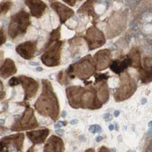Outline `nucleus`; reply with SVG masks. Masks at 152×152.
I'll list each match as a JSON object with an SVG mask.
<instances>
[{
    "label": "nucleus",
    "instance_id": "obj_1",
    "mask_svg": "<svg viewBox=\"0 0 152 152\" xmlns=\"http://www.w3.org/2000/svg\"><path fill=\"white\" fill-rule=\"evenodd\" d=\"M34 108L38 113L44 117H50L53 121L58 119L59 100L50 81L47 79L42 80V93L35 102Z\"/></svg>",
    "mask_w": 152,
    "mask_h": 152
},
{
    "label": "nucleus",
    "instance_id": "obj_2",
    "mask_svg": "<svg viewBox=\"0 0 152 152\" xmlns=\"http://www.w3.org/2000/svg\"><path fill=\"white\" fill-rule=\"evenodd\" d=\"M95 66L93 58L91 55H88L79 59L78 62H74L70 65L66 70L72 79L75 77L81 80L88 79L95 72Z\"/></svg>",
    "mask_w": 152,
    "mask_h": 152
},
{
    "label": "nucleus",
    "instance_id": "obj_3",
    "mask_svg": "<svg viewBox=\"0 0 152 152\" xmlns=\"http://www.w3.org/2000/svg\"><path fill=\"white\" fill-rule=\"evenodd\" d=\"M31 24L30 15L26 11L21 10L11 17L8 34L11 39L15 40L26 34L27 30Z\"/></svg>",
    "mask_w": 152,
    "mask_h": 152
},
{
    "label": "nucleus",
    "instance_id": "obj_4",
    "mask_svg": "<svg viewBox=\"0 0 152 152\" xmlns=\"http://www.w3.org/2000/svg\"><path fill=\"white\" fill-rule=\"evenodd\" d=\"M136 81L129 74L124 72L119 77V85L114 91V99L117 102H121L130 98L137 90Z\"/></svg>",
    "mask_w": 152,
    "mask_h": 152
},
{
    "label": "nucleus",
    "instance_id": "obj_5",
    "mask_svg": "<svg viewBox=\"0 0 152 152\" xmlns=\"http://www.w3.org/2000/svg\"><path fill=\"white\" fill-rule=\"evenodd\" d=\"M127 12H114L110 17L108 18L107 24L106 26V33L107 38L115 37L124 31L126 27Z\"/></svg>",
    "mask_w": 152,
    "mask_h": 152
},
{
    "label": "nucleus",
    "instance_id": "obj_6",
    "mask_svg": "<svg viewBox=\"0 0 152 152\" xmlns=\"http://www.w3.org/2000/svg\"><path fill=\"white\" fill-rule=\"evenodd\" d=\"M64 41L57 40L53 43L47 48H44L45 51L41 56L42 62L48 67H55L60 65L61 54Z\"/></svg>",
    "mask_w": 152,
    "mask_h": 152
},
{
    "label": "nucleus",
    "instance_id": "obj_7",
    "mask_svg": "<svg viewBox=\"0 0 152 152\" xmlns=\"http://www.w3.org/2000/svg\"><path fill=\"white\" fill-rule=\"evenodd\" d=\"M38 127V123L35 117L34 110L31 107H27L23 113L22 116L17 119L12 125L11 131L20 132L25 130H31Z\"/></svg>",
    "mask_w": 152,
    "mask_h": 152
},
{
    "label": "nucleus",
    "instance_id": "obj_8",
    "mask_svg": "<svg viewBox=\"0 0 152 152\" xmlns=\"http://www.w3.org/2000/svg\"><path fill=\"white\" fill-rule=\"evenodd\" d=\"M102 107V104L97 98V91L94 86L87 85L81 97V108L89 110H97Z\"/></svg>",
    "mask_w": 152,
    "mask_h": 152
},
{
    "label": "nucleus",
    "instance_id": "obj_9",
    "mask_svg": "<svg viewBox=\"0 0 152 152\" xmlns=\"http://www.w3.org/2000/svg\"><path fill=\"white\" fill-rule=\"evenodd\" d=\"M84 38L88 43L89 50H96L104 46L106 43L104 34L97 27H90L88 28Z\"/></svg>",
    "mask_w": 152,
    "mask_h": 152
},
{
    "label": "nucleus",
    "instance_id": "obj_10",
    "mask_svg": "<svg viewBox=\"0 0 152 152\" xmlns=\"http://www.w3.org/2000/svg\"><path fill=\"white\" fill-rule=\"evenodd\" d=\"M24 140V134L22 132L3 137L0 140V152H9L10 145H13L18 151L22 152Z\"/></svg>",
    "mask_w": 152,
    "mask_h": 152
},
{
    "label": "nucleus",
    "instance_id": "obj_11",
    "mask_svg": "<svg viewBox=\"0 0 152 152\" xmlns=\"http://www.w3.org/2000/svg\"><path fill=\"white\" fill-rule=\"evenodd\" d=\"M20 84H21L24 91V101H28L32 97H35L38 91L39 85L34 78L25 75H20L18 77Z\"/></svg>",
    "mask_w": 152,
    "mask_h": 152
},
{
    "label": "nucleus",
    "instance_id": "obj_12",
    "mask_svg": "<svg viewBox=\"0 0 152 152\" xmlns=\"http://www.w3.org/2000/svg\"><path fill=\"white\" fill-rule=\"evenodd\" d=\"M95 69L97 71H103L110 66L112 62V53L109 49L99 50L94 54L93 58Z\"/></svg>",
    "mask_w": 152,
    "mask_h": 152
},
{
    "label": "nucleus",
    "instance_id": "obj_13",
    "mask_svg": "<svg viewBox=\"0 0 152 152\" xmlns=\"http://www.w3.org/2000/svg\"><path fill=\"white\" fill-rule=\"evenodd\" d=\"M85 88L78 86H70L66 88V96L69 105L74 109L81 108V97L83 94Z\"/></svg>",
    "mask_w": 152,
    "mask_h": 152
},
{
    "label": "nucleus",
    "instance_id": "obj_14",
    "mask_svg": "<svg viewBox=\"0 0 152 152\" xmlns=\"http://www.w3.org/2000/svg\"><path fill=\"white\" fill-rule=\"evenodd\" d=\"M37 50V40H29L20 43L16 47V52L24 59H33Z\"/></svg>",
    "mask_w": 152,
    "mask_h": 152
},
{
    "label": "nucleus",
    "instance_id": "obj_15",
    "mask_svg": "<svg viewBox=\"0 0 152 152\" xmlns=\"http://www.w3.org/2000/svg\"><path fill=\"white\" fill-rule=\"evenodd\" d=\"M50 6L59 15V20L62 24H65L68 19L72 17L75 14V12L69 7L61 3L58 1H50Z\"/></svg>",
    "mask_w": 152,
    "mask_h": 152
},
{
    "label": "nucleus",
    "instance_id": "obj_16",
    "mask_svg": "<svg viewBox=\"0 0 152 152\" xmlns=\"http://www.w3.org/2000/svg\"><path fill=\"white\" fill-rule=\"evenodd\" d=\"M64 142L60 137L56 135H51L43 148V152H64Z\"/></svg>",
    "mask_w": 152,
    "mask_h": 152
},
{
    "label": "nucleus",
    "instance_id": "obj_17",
    "mask_svg": "<svg viewBox=\"0 0 152 152\" xmlns=\"http://www.w3.org/2000/svg\"><path fill=\"white\" fill-rule=\"evenodd\" d=\"M25 4L29 8L31 15L37 18H41L47 9V4L40 0H28L25 1Z\"/></svg>",
    "mask_w": 152,
    "mask_h": 152
},
{
    "label": "nucleus",
    "instance_id": "obj_18",
    "mask_svg": "<svg viewBox=\"0 0 152 152\" xmlns=\"http://www.w3.org/2000/svg\"><path fill=\"white\" fill-rule=\"evenodd\" d=\"M50 134V129L47 128L35 131L27 132L26 135L31 142L34 145H40L45 142L46 139Z\"/></svg>",
    "mask_w": 152,
    "mask_h": 152
},
{
    "label": "nucleus",
    "instance_id": "obj_19",
    "mask_svg": "<svg viewBox=\"0 0 152 152\" xmlns=\"http://www.w3.org/2000/svg\"><path fill=\"white\" fill-rule=\"evenodd\" d=\"M17 72V67L12 59H5L4 62L0 66V77L3 78H7L10 76L14 75Z\"/></svg>",
    "mask_w": 152,
    "mask_h": 152
},
{
    "label": "nucleus",
    "instance_id": "obj_20",
    "mask_svg": "<svg viewBox=\"0 0 152 152\" xmlns=\"http://www.w3.org/2000/svg\"><path fill=\"white\" fill-rule=\"evenodd\" d=\"M132 62L131 59L128 56H126V58H125L123 60L119 59H114L110 62L109 67L113 72L117 75H120L121 73L124 72V71L129 66H131Z\"/></svg>",
    "mask_w": 152,
    "mask_h": 152
},
{
    "label": "nucleus",
    "instance_id": "obj_21",
    "mask_svg": "<svg viewBox=\"0 0 152 152\" xmlns=\"http://www.w3.org/2000/svg\"><path fill=\"white\" fill-rule=\"evenodd\" d=\"M94 88L97 91V98H98L99 101L102 104V105L107 103L110 96L109 89H108L107 81H103V82L96 84L94 85Z\"/></svg>",
    "mask_w": 152,
    "mask_h": 152
},
{
    "label": "nucleus",
    "instance_id": "obj_22",
    "mask_svg": "<svg viewBox=\"0 0 152 152\" xmlns=\"http://www.w3.org/2000/svg\"><path fill=\"white\" fill-rule=\"evenodd\" d=\"M94 5V1H87L79 8L77 12L78 14H85L88 16H91L93 18L94 22V21L96 22V21L99 18V16L95 12Z\"/></svg>",
    "mask_w": 152,
    "mask_h": 152
},
{
    "label": "nucleus",
    "instance_id": "obj_23",
    "mask_svg": "<svg viewBox=\"0 0 152 152\" xmlns=\"http://www.w3.org/2000/svg\"><path fill=\"white\" fill-rule=\"evenodd\" d=\"M69 51L71 53V57L73 58L75 56L79 53L81 46L83 45V37L81 36H75L69 40Z\"/></svg>",
    "mask_w": 152,
    "mask_h": 152
},
{
    "label": "nucleus",
    "instance_id": "obj_24",
    "mask_svg": "<svg viewBox=\"0 0 152 152\" xmlns=\"http://www.w3.org/2000/svg\"><path fill=\"white\" fill-rule=\"evenodd\" d=\"M127 56L131 59V67L135 68L138 70L142 69V59H141L140 50H138V48H137V47L132 48Z\"/></svg>",
    "mask_w": 152,
    "mask_h": 152
},
{
    "label": "nucleus",
    "instance_id": "obj_25",
    "mask_svg": "<svg viewBox=\"0 0 152 152\" xmlns=\"http://www.w3.org/2000/svg\"><path fill=\"white\" fill-rule=\"evenodd\" d=\"M60 30H61V26H59L56 29L53 30V31L50 33V37L49 38L48 41L46 43L45 46H44V48H47L49 46H50L53 43H54L55 41L57 40H59V38L61 37L60 34Z\"/></svg>",
    "mask_w": 152,
    "mask_h": 152
},
{
    "label": "nucleus",
    "instance_id": "obj_26",
    "mask_svg": "<svg viewBox=\"0 0 152 152\" xmlns=\"http://www.w3.org/2000/svg\"><path fill=\"white\" fill-rule=\"evenodd\" d=\"M138 74H139V78L142 81V83L148 84L151 82V71L142 68L138 70Z\"/></svg>",
    "mask_w": 152,
    "mask_h": 152
},
{
    "label": "nucleus",
    "instance_id": "obj_27",
    "mask_svg": "<svg viewBox=\"0 0 152 152\" xmlns=\"http://www.w3.org/2000/svg\"><path fill=\"white\" fill-rule=\"evenodd\" d=\"M72 80L66 71H61L57 75V81L60 85H67L70 83V81Z\"/></svg>",
    "mask_w": 152,
    "mask_h": 152
},
{
    "label": "nucleus",
    "instance_id": "obj_28",
    "mask_svg": "<svg viewBox=\"0 0 152 152\" xmlns=\"http://www.w3.org/2000/svg\"><path fill=\"white\" fill-rule=\"evenodd\" d=\"M12 2L11 1H5V2H0V16L6 14L12 8Z\"/></svg>",
    "mask_w": 152,
    "mask_h": 152
},
{
    "label": "nucleus",
    "instance_id": "obj_29",
    "mask_svg": "<svg viewBox=\"0 0 152 152\" xmlns=\"http://www.w3.org/2000/svg\"><path fill=\"white\" fill-rule=\"evenodd\" d=\"M110 78V76L108 75V73H102V74H95L94 75V85L98 84L100 82H103V81H107V79Z\"/></svg>",
    "mask_w": 152,
    "mask_h": 152
},
{
    "label": "nucleus",
    "instance_id": "obj_30",
    "mask_svg": "<svg viewBox=\"0 0 152 152\" xmlns=\"http://www.w3.org/2000/svg\"><path fill=\"white\" fill-rule=\"evenodd\" d=\"M143 65L145 66L144 69L151 71V58L149 56L145 57L143 59Z\"/></svg>",
    "mask_w": 152,
    "mask_h": 152
},
{
    "label": "nucleus",
    "instance_id": "obj_31",
    "mask_svg": "<svg viewBox=\"0 0 152 152\" xmlns=\"http://www.w3.org/2000/svg\"><path fill=\"white\" fill-rule=\"evenodd\" d=\"M89 131L91 133H93V134H95V133L97 132H102V129H101V127L99 125H92V126H90V128H89Z\"/></svg>",
    "mask_w": 152,
    "mask_h": 152
},
{
    "label": "nucleus",
    "instance_id": "obj_32",
    "mask_svg": "<svg viewBox=\"0 0 152 152\" xmlns=\"http://www.w3.org/2000/svg\"><path fill=\"white\" fill-rule=\"evenodd\" d=\"M18 85H20V81H19V78L17 77H12L11 78V79L9 81V85L11 87H15L18 86Z\"/></svg>",
    "mask_w": 152,
    "mask_h": 152
},
{
    "label": "nucleus",
    "instance_id": "obj_33",
    "mask_svg": "<svg viewBox=\"0 0 152 152\" xmlns=\"http://www.w3.org/2000/svg\"><path fill=\"white\" fill-rule=\"evenodd\" d=\"M6 42V36L5 34L4 30L0 27V46L3 45Z\"/></svg>",
    "mask_w": 152,
    "mask_h": 152
},
{
    "label": "nucleus",
    "instance_id": "obj_34",
    "mask_svg": "<svg viewBox=\"0 0 152 152\" xmlns=\"http://www.w3.org/2000/svg\"><path fill=\"white\" fill-rule=\"evenodd\" d=\"M8 131H9V128L5 127L3 126H0V135H2L5 132H7Z\"/></svg>",
    "mask_w": 152,
    "mask_h": 152
},
{
    "label": "nucleus",
    "instance_id": "obj_35",
    "mask_svg": "<svg viewBox=\"0 0 152 152\" xmlns=\"http://www.w3.org/2000/svg\"><path fill=\"white\" fill-rule=\"evenodd\" d=\"M104 119L105 121L109 122L110 121V120H112L113 118H112V116H111V114L109 113H106L104 116Z\"/></svg>",
    "mask_w": 152,
    "mask_h": 152
},
{
    "label": "nucleus",
    "instance_id": "obj_36",
    "mask_svg": "<svg viewBox=\"0 0 152 152\" xmlns=\"http://www.w3.org/2000/svg\"><path fill=\"white\" fill-rule=\"evenodd\" d=\"M64 2H66L68 5H71V6H75L77 1H75V0H74V1H72V0H64Z\"/></svg>",
    "mask_w": 152,
    "mask_h": 152
},
{
    "label": "nucleus",
    "instance_id": "obj_37",
    "mask_svg": "<svg viewBox=\"0 0 152 152\" xmlns=\"http://www.w3.org/2000/svg\"><path fill=\"white\" fill-rule=\"evenodd\" d=\"M56 133L57 135H59V136H62V135H64V130L56 129Z\"/></svg>",
    "mask_w": 152,
    "mask_h": 152
},
{
    "label": "nucleus",
    "instance_id": "obj_38",
    "mask_svg": "<svg viewBox=\"0 0 152 152\" xmlns=\"http://www.w3.org/2000/svg\"><path fill=\"white\" fill-rule=\"evenodd\" d=\"M98 152H110V151H109V149L107 148L104 147V146H102L101 148H100Z\"/></svg>",
    "mask_w": 152,
    "mask_h": 152
},
{
    "label": "nucleus",
    "instance_id": "obj_39",
    "mask_svg": "<svg viewBox=\"0 0 152 152\" xmlns=\"http://www.w3.org/2000/svg\"><path fill=\"white\" fill-rule=\"evenodd\" d=\"M62 121H59L57 123H56L55 125H54V128L56 129H59L61 128V126H62Z\"/></svg>",
    "mask_w": 152,
    "mask_h": 152
},
{
    "label": "nucleus",
    "instance_id": "obj_40",
    "mask_svg": "<svg viewBox=\"0 0 152 152\" xmlns=\"http://www.w3.org/2000/svg\"><path fill=\"white\" fill-rule=\"evenodd\" d=\"M3 58H4V53L0 50V65L2 64V62H3Z\"/></svg>",
    "mask_w": 152,
    "mask_h": 152
},
{
    "label": "nucleus",
    "instance_id": "obj_41",
    "mask_svg": "<svg viewBox=\"0 0 152 152\" xmlns=\"http://www.w3.org/2000/svg\"><path fill=\"white\" fill-rule=\"evenodd\" d=\"M145 152H151V142L149 145H148V147L146 148V149H145Z\"/></svg>",
    "mask_w": 152,
    "mask_h": 152
},
{
    "label": "nucleus",
    "instance_id": "obj_42",
    "mask_svg": "<svg viewBox=\"0 0 152 152\" xmlns=\"http://www.w3.org/2000/svg\"><path fill=\"white\" fill-rule=\"evenodd\" d=\"M5 97V92L2 91H0V100H3Z\"/></svg>",
    "mask_w": 152,
    "mask_h": 152
},
{
    "label": "nucleus",
    "instance_id": "obj_43",
    "mask_svg": "<svg viewBox=\"0 0 152 152\" xmlns=\"http://www.w3.org/2000/svg\"><path fill=\"white\" fill-rule=\"evenodd\" d=\"M27 152H37L36 149H35L34 145H33V146H31V147L29 149H28V151H27Z\"/></svg>",
    "mask_w": 152,
    "mask_h": 152
},
{
    "label": "nucleus",
    "instance_id": "obj_44",
    "mask_svg": "<svg viewBox=\"0 0 152 152\" xmlns=\"http://www.w3.org/2000/svg\"><path fill=\"white\" fill-rule=\"evenodd\" d=\"M29 64L31 65V66H39V63L37 62H29Z\"/></svg>",
    "mask_w": 152,
    "mask_h": 152
},
{
    "label": "nucleus",
    "instance_id": "obj_45",
    "mask_svg": "<svg viewBox=\"0 0 152 152\" xmlns=\"http://www.w3.org/2000/svg\"><path fill=\"white\" fill-rule=\"evenodd\" d=\"M113 116L115 117H118L119 116V110H115L113 113Z\"/></svg>",
    "mask_w": 152,
    "mask_h": 152
},
{
    "label": "nucleus",
    "instance_id": "obj_46",
    "mask_svg": "<svg viewBox=\"0 0 152 152\" xmlns=\"http://www.w3.org/2000/svg\"><path fill=\"white\" fill-rule=\"evenodd\" d=\"M103 137L102 136H97V138H96V142H101V141L103 140Z\"/></svg>",
    "mask_w": 152,
    "mask_h": 152
},
{
    "label": "nucleus",
    "instance_id": "obj_47",
    "mask_svg": "<svg viewBox=\"0 0 152 152\" xmlns=\"http://www.w3.org/2000/svg\"><path fill=\"white\" fill-rule=\"evenodd\" d=\"M3 84H2V82L1 81H0V91H3Z\"/></svg>",
    "mask_w": 152,
    "mask_h": 152
},
{
    "label": "nucleus",
    "instance_id": "obj_48",
    "mask_svg": "<svg viewBox=\"0 0 152 152\" xmlns=\"http://www.w3.org/2000/svg\"><path fill=\"white\" fill-rule=\"evenodd\" d=\"M77 123H78V120H76V119H74V120H72V121H70V124L71 125L76 124Z\"/></svg>",
    "mask_w": 152,
    "mask_h": 152
},
{
    "label": "nucleus",
    "instance_id": "obj_49",
    "mask_svg": "<svg viewBox=\"0 0 152 152\" xmlns=\"http://www.w3.org/2000/svg\"><path fill=\"white\" fill-rule=\"evenodd\" d=\"M114 129H115V128H114V125H113V124L110 125V126H109V129L110 130V131H113V130Z\"/></svg>",
    "mask_w": 152,
    "mask_h": 152
},
{
    "label": "nucleus",
    "instance_id": "obj_50",
    "mask_svg": "<svg viewBox=\"0 0 152 152\" xmlns=\"http://www.w3.org/2000/svg\"><path fill=\"white\" fill-rule=\"evenodd\" d=\"M85 152H95L94 149L93 148H89V149H87Z\"/></svg>",
    "mask_w": 152,
    "mask_h": 152
},
{
    "label": "nucleus",
    "instance_id": "obj_51",
    "mask_svg": "<svg viewBox=\"0 0 152 152\" xmlns=\"http://www.w3.org/2000/svg\"><path fill=\"white\" fill-rule=\"evenodd\" d=\"M146 102H147V99L146 98H143L142 100V104H146Z\"/></svg>",
    "mask_w": 152,
    "mask_h": 152
},
{
    "label": "nucleus",
    "instance_id": "obj_52",
    "mask_svg": "<svg viewBox=\"0 0 152 152\" xmlns=\"http://www.w3.org/2000/svg\"><path fill=\"white\" fill-rule=\"evenodd\" d=\"M36 70L37 72H42L43 70V69L42 67H37V68Z\"/></svg>",
    "mask_w": 152,
    "mask_h": 152
},
{
    "label": "nucleus",
    "instance_id": "obj_53",
    "mask_svg": "<svg viewBox=\"0 0 152 152\" xmlns=\"http://www.w3.org/2000/svg\"><path fill=\"white\" fill-rule=\"evenodd\" d=\"M66 116V111H63V112H62V117L65 118Z\"/></svg>",
    "mask_w": 152,
    "mask_h": 152
},
{
    "label": "nucleus",
    "instance_id": "obj_54",
    "mask_svg": "<svg viewBox=\"0 0 152 152\" xmlns=\"http://www.w3.org/2000/svg\"><path fill=\"white\" fill-rule=\"evenodd\" d=\"M5 122V119H0V125H4Z\"/></svg>",
    "mask_w": 152,
    "mask_h": 152
},
{
    "label": "nucleus",
    "instance_id": "obj_55",
    "mask_svg": "<svg viewBox=\"0 0 152 152\" xmlns=\"http://www.w3.org/2000/svg\"><path fill=\"white\" fill-rule=\"evenodd\" d=\"M110 152H116V148H111L110 150H109Z\"/></svg>",
    "mask_w": 152,
    "mask_h": 152
},
{
    "label": "nucleus",
    "instance_id": "obj_56",
    "mask_svg": "<svg viewBox=\"0 0 152 152\" xmlns=\"http://www.w3.org/2000/svg\"><path fill=\"white\" fill-rule=\"evenodd\" d=\"M151 123H152V122L150 121V123H149V124H148V126H150V127H151Z\"/></svg>",
    "mask_w": 152,
    "mask_h": 152
},
{
    "label": "nucleus",
    "instance_id": "obj_57",
    "mask_svg": "<svg viewBox=\"0 0 152 152\" xmlns=\"http://www.w3.org/2000/svg\"><path fill=\"white\" fill-rule=\"evenodd\" d=\"M128 152H135V151H129Z\"/></svg>",
    "mask_w": 152,
    "mask_h": 152
}]
</instances>
